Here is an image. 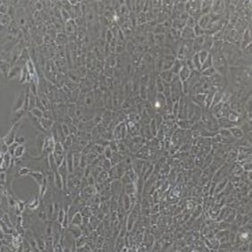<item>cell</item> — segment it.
Listing matches in <instances>:
<instances>
[{"label": "cell", "instance_id": "9c48e42d", "mask_svg": "<svg viewBox=\"0 0 252 252\" xmlns=\"http://www.w3.org/2000/svg\"><path fill=\"white\" fill-rule=\"evenodd\" d=\"M182 37L186 40H190V39H194L195 38V34L193 32V29L189 28L185 26L182 32Z\"/></svg>", "mask_w": 252, "mask_h": 252}, {"label": "cell", "instance_id": "5bb4252c", "mask_svg": "<svg viewBox=\"0 0 252 252\" xmlns=\"http://www.w3.org/2000/svg\"><path fill=\"white\" fill-rule=\"evenodd\" d=\"M47 136L43 135L42 133H40V134L38 135V137H37V140H36V143H37V147H38L39 151H41L42 152V149H43V145H44V142H45V139H46Z\"/></svg>", "mask_w": 252, "mask_h": 252}, {"label": "cell", "instance_id": "603a6c76", "mask_svg": "<svg viewBox=\"0 0 252 252\" xmlns=\"http://www.w3.org/2000/svg\"><path fill=\"white\" fill-rule=\"evenodd\" d=\"M1 221H3L4 223H5L7 226H9L10 228L13 227L12 222H11V220H10V217H9V216H8V214H2V219H1Z\"/></svg>", "mask_w": 252, "mask_h": 252}, {"label": "cell", "instance_id": "7c38bea8", "mask_svg": "<svg viewBox=\"0 0 252 252\" xmlns=\"http://www.w3.org/2000/svg\"><path fill=\"white\" fill-rule=\"evenodd\" d=\"M29 113H31V115H32L33 117L37 118V119H38L39 121L41 120L42 118L44 117V112H43L42 110H40V108H38V107H34V108H32L31 111H29Z\"/></svg>", "mask_w": 252, "mask_h": 252}, {"label": "cell", "instance_id": "cb8c5ba5", "mask_svg": "<svg viewBox=\"0 0 252 252\" xmlns=\"http://www.w3.org/2000/svg\"><path fill=\"white\" fill-rule=\"evenodd\" d=\"M163 74H166V76H160L161 78H163V80H164L165 81H166V82H169V81H171L172 78H173V74L171 72L169 71H165L164 72H163Z\"/></svg>", "mask_w": 252, "mask_h": 252}, {"label": "cell", "instance_id": "8fae6325", "mask_svg": "<svg viewBox=\"0 0 252 252\" xmlns=\"http://www.w3.org/2000/svg\"><path fill=\"white\" fill-rule=\"evenodd\" d=\"M54 181H55L56 186L59 190H62L63 186H64V180H63V177L61 176V174L58 173V171H56L54 173Z\"/></svg>", "mask_w": 252, "mask_h": 252}, {"label": "cell", "instance_id": "8992f818", "mask_svg": "<svg viewBox=\"0 0 252 252\" xmlns=\"http://www.w3.org/2000/svg\"><path fill=\"white\" fill-rule=\"evenodd\" d=\"M31 177L32 178V179L37 182V184L39 185V186H40V185L43 183L44 182V179H45V177H44L43 174L40 171H32L31 173Z\"/></svg>", "mask_w": 252, "mask_h": 252}, {"label": "cell", "instance_id": "30bf717a", "mask_svg": "<svg viewBox=\"0 0 252 252\" xmlns=\"http://www.w3.org/2000/svg\"><path fill=\"white\" fill-rule=\"evenodd\" d=\"M190 70L187 67V65H184L182 67V69L180 70L179 72V75H180V78L182 81H185L187 80L190 76Z\"/></svg>", "mask_w": 252, "mask_h": 252}, {"label": "cell", "instance_id": "484cf974", "mask_svg": "<svg viewBox=\"0 0 252 252\" xmlns=\"http://www.w3.org/2000/svg\"><path fill=\"white\" fill-rule=\"evenodd\" d=\"M20 144L19 143H17L16 141H14L12 145H10L9 146V150H8V153H10L13 157V155H14V152H15V150H16V149H17V147L19 146Z\"/></svg>", "mask_w": 252, "mask_h": 252}, {"label": "cell", "instance_id": "4fadbf2b", "mask_svg": "<svg viewBox=\"0 0 252 252\" xmlns=\"http://www.w3.org/2000/svg\"><path fill=\"white\" fill-rule=\"evenodd\" d=\"M0 21H1V25L2 26H4V27H8V26L11 25L12 17L9 15L8 13L1 14V20H0Z\"/></svg>", "mask_w": 252, "mask_h": 252}, {"label": "cell", "instance_id": "1f68e13d", "mask_svg": "<svg viewBox=\"0 0 252 252\" xmlns=\"http://www.w3.org/2000/svg\"><path fill=\"white\" fill-rule=\"evenodd\" d=\"M64 217H65V216H64V210L63 209H61L60 211H59V216H58V221H59V223H63L64 222Z\"/></svg>", "mask_w": 252, "mask_h": 252}, {"label": "cell", "instance_id": "4316f807", "mask_svg": "<svg viewBox=\"0 0 252 252\" xmlns=\"http://www.w3.org/2000/svg\"><path fill=\"white\" fill-rule=\"evenodd\" d=\"M28 206H29V208H31L32 210L35 209L36 207H38V206H39V200H38V198H34L33 200H32V203H29Z\"/></svg>", "mask_w": 252, "mask_h": 252}, {"label": "cell", "instance_id": "d6a6232c", "mask_svg": "<svg viewBox=\"0 0 252 252\" xmlns=\"http://www.w3.org/2000/svg\"><path fill=\"white\" fill-rule=\"evenodd\" d=\"M150 126H151V132H152V134L153 135H155L157 134V128H155V121H154V120H152L151 121V124H150Z\"/></svg>", "mask_w": 252, "mask_h": 252}, {"label": "cell", "instance_id": "6da1fadb", "mask_svg": "<svg viewBox=\"0 0 252 252\" xmlns=\"http://www.w3.org/2000/svg\"><path fill=\"white\" fill-rule=\"evenodd\" d=\"M25 96H26L25 91H21L16 95V97L14 99L13 103L12 113H15L21 109H23L25 105Z\"/></svg>", "mask_w": 252, "mask_h": 252}, {"label": "cell", "instance_id": "7a4b0ae2", "mask_svg": "<svg viewBox=\"0 0 252 252\" xmlns=\"http://www.w3.org/2000/svg\"><path fill=\"white\" fill-rule=\"evenodd\" d=\"M20 126H21V122H18L16 123H14L12 126V128L10 129V131H8V133H7V134L2 139L8 146L12 145L14 141H15V138L17 136V131H18V130L20 128Z\"/></svg>", "mask_w": 252, "mask_h": 252}, {"label": "cell", "instance_id": "e0dca14e", "mask_svg": "<svg viewBox=\"0 0 252 252\" xmlns=\"http://www.w3.org/2000/svg\"><path fill=\"white\" fill-rule=\"evenodd\" d=\"M164 81L162 80V78L161 77H158L157 79V80H155V88H157V90L158 91V93H162L163 91L165 90V86H164Z\"/></svg>", "mask_w": 252, "mask_h": 252}, {"label": "cell", "instance_id": "ac0fdd59", "mask_svg": "<svg viewBox=\"0 0 252 252\" xmlns=\"http://www.w3.org/2000/svg\"><path fill=\"white\" fill-rule=\"evenodd\" d=\"M197 25V21L192 17V16H189V18L187 19V21H186V23H185V26L186 27H189V28H191V29H193L195 26Z\"/></svg>", "mask_w": 252, "mask_h": 252}, {"label": "cell", "instance_id": "d590c367", "mask_svg": "<svg viewBox=\"0 0 252 252\" xmlns=\"http://www.w3.org/2000/svg\"><path fill=\"white\" fill-rule=\"evenodd\" d=\"M35 7H36V9L38 10V11H40L41 9H42V3L41 2H36V4H35Z\"/></svg>", "mask_w": 252, "mask_h": 252}, {"label": "cell", "instance_id": "5b68a950", "mask_svg": "<svg viewBox=\"0 0 252 252\" xmlns=\"http://www.w3.org/2000/svg\"><path fill=\"white\" fill-rule=\"evenodd\" d=\"M21 72H23V69L20 65H13V67L10 68L8 73H7V78L9 80H15V79H19L21 78Z\"/></svg>", "mask_w": 252, "mask_h": 252}, {"label": "cell", "instance_id": "52a82bcc", "mask_svg": "<svg viewBox=\"0 0 252 252\" xmlns=\"http://www.w3.org/2000/svg\"><path fill=\"white\" fill-rule=\"evenodd\" d=\"M210 21H211V19H210V16L208 15V14H203V15L197 21V24L199 27H201L202 29H205V28H207V26L209 25Z\"/></svg>", "mask_w": 252, "mask_h": 252}, {"label": "cell", "instance_id": "d6986e66", "mask_svg": "<svg viewBox=\"0 0 252 252\" xmlns=\"http://www.w3.org/2000/svg\"><path fill=\"white\" fill-rule=\"evenodd\" d=\"M198 58H199V61H200V64L201 65L204 64V62L206 61V59L207 58V51L205 50V49H202L201 51H199V53H198Z\"/></svg>", "mask_w": 252, "mask_h": 252}, {"label": "cell", "instance_id": "836d02e7", "mask_svg": "<svg viewBox=\"0 0 252 252\" xmlns=\"http://www.w3.org/2000/svg\"><path fill=\"white\" fill-rule=\"evenodd\" d=\"M61 13H62V15H63V18H64V21H68V20H70V15H69V13L66 12L65 10H62L61 11Z\"/></svg>", "mask_w": 252, "mask_h": 252}, {"label": "cell", "instance_id": "44dd1931", "mask_svg": "<svg viewBox=\"0 0 252 252\" xmlns=\"http://www.w3.org/2000/svg\"><path fill=\"white\" fill-rule=\"evenodd\" d=\"M31 173H32V170L29 169V168H28V167H21L19 169V171H18L19 175L20 176H23V177L27 176V175H29V174H31Z\"/></svg>", "mask_w": 252, "mask_h": 252}, {"label": "cell", "instance_id": "4dcf8cb0", "mask_svg": "<svg viewBox=\"0 0 252 252\" xmlns=\"http://www.w3.org/2000/svg\"><path fill=\"white\" fill-rule=\"evenodd\" d=\"M105 155H106V158H108V159L112 158V155H112V149H110L109 147H107V149H105Z\"/></svg>", "mask_w": 252, "mask_h": 252}, {"label": "cell", "instance_id": "7402d4cb", "mask_svg": "<svg viewBox=\"0 0 252 252\" xmlns=\"http://www.w3.org/2000/svg\"><path fill=\"white\" fill-rule=\"evenodd\" d=\"M47 188H48V185H47V179L45 178V179H44L43 183L40 186V197H43L44 195H45L46 191H47Z\"/></svg>", "mask_w": 252, "mask_h": 252}, {"label": "cell", "instance_id": "9a60e30c", "mask_svg": "<svg viewBox=\"0 0 252 252\" xmlns=\"http://www.w3.org/2000/svg\"><path fill=\"white\" fill-rule=\"evenodd\" d=\"M25 150H26V149H25V147H24L23 145H19V146L17 147V149H16L15 152H14L13 158H21V157H23V155H24Z\"/></svg>", "mask_w": 252, "mask_h": 252}, {"label": "cell", "instance_id": "d4e9b609", "mask_svg": "<svg viewBox=\"0 0 252 252\" xmlns=\"http://www.w3.org/2000/svg\"><path fill=\"white\" fill-rule=\"evenodd\" d=\"M8 150H9V146L2 139L1 140V155H5L6 153H8Z\"/></svg>", "mask_w": 252, "mask_h": 252}, {"label": "cell", "instance_id": "ffe728a7", "mask_svg": "<svg viewBox=\"0 0 252 252\" xmlns=\"http://www.w3.org/2000/svg\"><path fill=\"white\" fill-rule=\"evenodd\" d=\"M193 32L195 34V37H200V36H204L206 31L204 29H202L201 27H199L198 24L193 28Z\"/></svg>", "mask_w": 252, "mask_h": 252}, {"label": "cell", "instance_id": "f546056e", "mask_svg": "<svg viewBox=\"0 0 252 252\" xmlns=\"http://www.w3.org/2000/svg\"><path fill=\"white\" fill-rule=\"evenodd\" d=\"M15 141H16L17 143H19L20 145H23V144L26 141V139H25V137H23V136H16V138H15Z\"/></svg>", "mask_w": 252, "mask_h": 252}, {"label": "cell", "instance_id": "3957f363", "mask_svg": "<svg viewBox=\"0 0 252 252\" xmlns=\"http://www.w3.org/2000/svg\"><path fill=\"white\" fill-rule=\"evenodd\" d=\"M64 147L62 146V144L60 142H56L53 155H54V158L56 159L57 166H60L62 165V163L64 161Z\"/></svg>", "mask_w": 252, "mask_h": 252}, {"label": "cell", "instance_id": "277c9868", "mask_svg": "<svg viewBox=\"0 0 252 252\" xmlns=\"http://www.w3.org/2000/svg\"><path fill=\"white\" fill-rule=\"evenodd\" d=\"M55 139L53 138L50 137H46L45 139V142L43 145V149H42V153L45 155H50L54 152L55 149Z\"/></svg>", "mask_w": 252, "mask_h": 252}, {"label": "cell", "instance_id": "e575fe53", "mask_svg": "<svg viewBox=\"0 0 252 252\" xmlns=\"http://www.w3.org/2000/svg\"><path fill=\"white\" fill-rule=\"evenodd\" d=\"M6 179V174L5 171H1V177H0V181H1V185H4Z\"/></svg>", "mask_w": 252, "mask_h": 252}, {"label": "cell", "instance_id": "2e32d148", "mask_svg": "<svg viewBox=\"0 0 252 252\" xmlns=\"http://www.w3.org/2000/svg\"><path fill=\"white\" fill-rule=\"evenodd\" d=\"M66 166H67V169L69 173H72L73 171V158L72 154H67L66 157Z\"/></svg>", "mask_w": 252, "mask_h": 252}, {"label": "cell", "instance_id": "f1b7e54d", "mask_svg": "<svg viewBox=\"0 0 252 252\" xmlns=\"http://www.w3.org/2000/svg\"><path fill=\"white\" fill-rule=\"evenodd\" d=\"M62 131L64 133V136L65 137H68L69 134H70V131H69V128L68 126L66 124H62Z\"/></svg>", "mask_w": 252, "mask_h": 252}, {"label": "cell", "instance_id": "83f0119b", "mask_svg": "<svg viewBox=\"0 0 252 252\" xmlns=\"http://www.w3.org/2000/svg\"><path fill=\"white\" fill-rule=\"evenodd\" d=\"M29 90H31V92L37 96V93H38V92H37V84L35 82H33V81H32L31 86H29Z\"/></svg>", "mask_w": 252, "mask_h": 252}, {"label": "cell", "instance_id": "ba28073f", "mask_svg": "<svg viewBox=\"0 0 252 252\" xmlns=\"http://www.w3.org/2000/svg\"><path fill=\"white\" fill-rule=\"evenodd\" d=\"M40 127L43 130L48 131L52 128V126H53V124H54V122H53V120H51L50 118L43 117L41 120H40Z\"/></svg>", "mask_w": 252, "mask_h": 252}]
</instances>
